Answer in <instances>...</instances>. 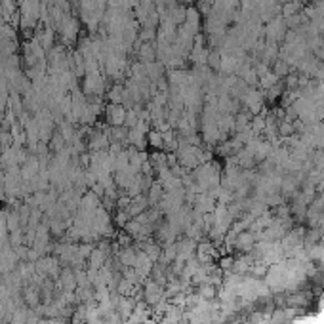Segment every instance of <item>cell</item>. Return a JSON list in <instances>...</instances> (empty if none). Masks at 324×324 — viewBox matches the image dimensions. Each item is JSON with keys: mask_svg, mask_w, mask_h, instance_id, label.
I'll use <instances>...</instances> for the list:
<instances>
[{"mask_svg": "<svg viewBox=\"0 0 324 324\" xmlns=\"http://www.w3.org/2000/svg\"><path fill=\"white\" fill-rule=\"evenodd\" d=\"M126 109L120 105V103H113V105H109L107 107V120L111 124H115V126H120V124L126 120Z\"/></svg>", "mask_w": 324, "mask_h": 324, "instance_id": "cell-1", "label": "cell"}, {"mask_svg": "<svg viewBox=\"0 0 324 324\" xmlns=\"http://www.w3.org/2000/svg\"><path fill=\"white\" fill-rule=\"evenodd\" d=\"M139 56H141V61H143V63H153L157 52H155L151 42H145L143 46H141V50H139Z\"/></svg>", "mask_w": 324, "mask_h": 324, "instance_id": "cell-2", "label": "cell"}, {"mask_svg": "<svg viewBox=\"0 0 324 324\" xmlns=\"http://www.w3.org/2000/svg\"><path fill=\"white\" fill-rule=\"evenodd\" d=\"M275 74L281 79V77H286L288 74V63H282V61H277L275 65Z\"/></svg>", "mask_w": 324, "mask_h": 324, "instance_id": "cell-3", "label": "cell"}, {"mask_svg": "<svg viewBox=\"0 0 324 324\" xmlns=\"http://www.w3.org/2000/svg\"><path fill=\"white\" fill-rule=\"evenodd\" d=\"M180 2H193V0H180Z\"/></svg>", "mask_w": 324, "mask_h": 324, "instance_id": "cell-4", "label": "cell"}]
</instances>
